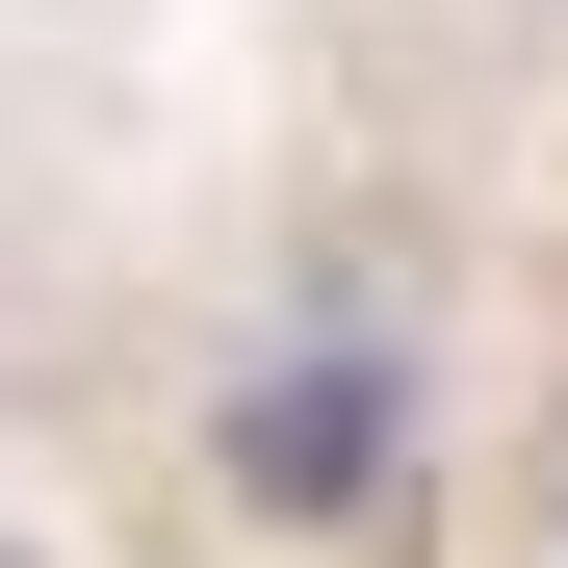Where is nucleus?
I'll use <instances>...</instances> for the list:
<instances>
[{
  "mask_svg": "<svg viewBox=\"0 0 568 568\" xmlns=\"http://www.w3.org/2000/svg\"><path fill=\"white\" fill-rule=\"evenodd\" d=\"M491 568H568V414L517 439V491H491Z\"/></svg>",
  "mask_w": 568,
  "mask_h": 568,
  "instance_id": "nucleus-2",
  "label": "nucleus"
},
{
  "mask_svg": "<svg viewBox=\"0 0 568 568\" xmlns=\"http://www.w3.org/2000/svg\"><path fill=\"white\" fill-rule=\"evenodd\" d=\"M233 491L258 517H336V491H388V336H311V362H258V414H233Z\"/></svg>",
  "mask_w": 568,
  "mask_h": 568,
  "instance_id": "nucleus-1",
  "label": "nucleus"
}]
</instances>
